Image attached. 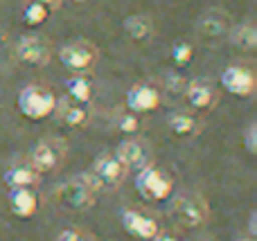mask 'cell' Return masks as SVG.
<instances>
[{
    "label": "cell",
    "mask_w": 257,
    "mask_h": 241,
    "mask_svg": "<svg viewBox=\"0 0 257 241\" xmlns=\"http://www.w3.org/2000/svg\"><path fill=\"white\" fill-rule=\"evenodd\" d=\"M221 86L235 97H250L255 90V75L244 66H228L221 72Z\"/></svg>",
    "instance_id": "obj_8"
},
{
    "label": "cell",
    "mask_w": 257,
    "mask_h": 241,
    "mask_svg": "<svg viewBox=\"0 0 257 241\" xmlns=\"http://www.w3.org/2000/svg\"><path fill=\"white\" fill-rule=\"evenodd\" d=\"M63 156H66V149H63V144L59 140H41L34 147V151H32L30 165L39 174H48V171H54L61 165Z\"/></svg>",
    "instance_id": "obj_7"
},
{
    "label": "cell",
    "mask_w": 257,
    "mask_h": 241,
    "mask_svg": "<svg viewBox=\"0 0 257 241\" xmlns=\"http://www.w3.org/2000/svg\"><path fill=\"white\" fill-rule=\"evenodd\" d=\"M136 189L147 201H165L172 194V178L167 174H163L158 167L147 165L145 169L138 171Z\"/></svg>",
    "instance_id": "obj_4"
},
{
    "label": "cell",
    "mask_w": 257,
    "mask_h": 241,
    "mask_svg": "<svg viewBox=\"0 0 257 241\" xmlns=\"http://www.w3.org/2000/svg\"><path fill=\"white\" fill-rule=\"evenodd\" d=\"M255 212H253V214H250V234H255Z\"/></svg>",
    "instance_id": "obj_29"
},
{
    "label": "cell",
    "mask_w": 257,
    "mask_h": 241,
    "mask_svg": "<svg viewBox=\"0 0 257 241\" xmlns=\"http://www.w3.org/2000/svg\"><path fill=\"white\" fill-rule=\"evenodd\" d=\"M120 221H122V228H124L131 237L142 239V241H149L158 232V223H156L151 216L142 214V212H138V210H131V207L122 212Z\"/></svg>",
    "instance_id": "obj_11"
},
{
    "label": "cell",
    "mask_w": 257,
    "mask_h": 241,
    "mask_svg": "<svg viewBox=\"0 0 257 241\" xmlns=\"http://www.w3.org/2000/svg\"><path fill=\"white\" fill-rule=\"evenodd\" d=\"M124 32L136 41L147 39V36L151 34V18L142 16V14H138V16H128L124 21Z\"/></svg>",
    "instance_id": "obj_19"
},
{
    "label": "cell",
    "mask_w": 257,
    "mask_h": 241,
    "mask_svg": "<svg viewBox=\"0 0 257 241\" xmlns=\"http://www.w3.org/2000/svg\"><path fill=\"white\" fill-rule=\"evenodd\" d=\"M59 61L72 72H84L90 70L97 61V48L90 45L88 41H77V43H70L66 48H61L59 52Z\"/></svg>",
    "instance_id": "obj_6"
},
{
    "label": "cell",
    "mask_w": 257,
    "mask_h": 241,
    "mask_svg": "<svg viewBox=\"0 0 257 241\" xmlns=\"http://www.w3.org/2000/svg\"><path fill=\"white\" fill-rule=\"evenodd\" d=\"M7 203H9L12 214L18 216V219H30V216H34L36 207H39V201H36V194L32 192V187L12 189L7 196Z\"/></svg>",
    "instance_id": "obj_13"
},
{
    "label": "cell",
    "mask_w": 257,
    "mask_h": 241,
    "mask_svg": "<svg viewBox=\"0 0 257 241\" xmlns=\"http://www.w3.org/2000/svg\"><path fill=\"white\" fill-rule=\"evenodd\" d=\"M95 189L93 185L88 183L86 176H79V178H72L68 183H63L61 187L57 189V198L61 205L70 207V210H77V212H84L88 207L95 205Z\"/></svg>",
    "instance_id": "obj_3"
},
{
    "label": "cell",
    "mask_w": 257,
    "mask_h": 241,
    "mask_svg": "<svg viewBox=\"0 0 257 241\" xmlns=\"http://www.w3.org/2000/svg\"><path fill=\"white\" fill-rule=\"evenodd\" d=\"M244 142H246V149H248L250 156H255V153H257V126L255 124H250L248 129H246Z\"/></svg>",
    "instance_id": "obj_25"
},
{
    "label": "cell",
    "mask_w": 257,
    "mask_h": 241,
    "mask_svg": "<svg viewBox=\"0 0 257 241\" xmlns=\"http://www.w3.org/2000/svg\"><path fill=\"white\" fill-rule=\"evenodd\" d=\"M172 216L176 223L185 225V228H196L208 219V203L196 194H183V196L174 198Z\"/></svg>",
    "instance_id": "obj_5"
},
{
    "label": "cell",
    "mask_w": 257,
    "mask_h": 241,
    "mask_svg": "<svg viewBox=\"0 0 257 241\" xmlns=\"http://www.w3.org/2000/svg\"><path fill=\"white\" fill-rule=\"evenodd\" d=\"M84 176L88 178V183L93 185L95 192H102V189L120 187V183L126 176V167L122 165L117 156H102L93 162L90 171Z\"/></svg>",
    "instance_id": "obj_2"
},
{
    "label": "cell",
    "mask_w": 257,
    "mask_h": 241,
    "mask_svg": "<svg viewBox=\"0 0 257 241\" xmlns=\"http://www.w3.org/2000/svg\"><path fill=\"white\" fill-rule=\"evenodd\" d=\"M192 57H194V50H192L190 43H176L172 48V61L176 63L178 68H185L187 63L192 61Z\"/></svg>",
    "instance_id": "obj_22"
},
{
    "label": "cell",
    "mask_w": 257,
    "mask_h": 241,
    "mask_svg": "<svg viewBox=\"0 0 257 241\" xmlns=\"http://www.w3.org/2000/svg\"><path fill=\"white\" fill-rule=\"evenodd\" d=\"M117 129H120L122 133H136V131H138L136 115H131V113H126V115H120V117H117Z\"/></svg>",
    "instance_id": "obj_24"
},
{
    "label": "cell",
    "mask_w": 257,
    "mask_h": 241,
    "mask_svg": "<svg viewBox=\"0 0 257 241\" xmlns=\"http://www.w3.org/2000/svg\"><path fill=\"white\" fill-rule=\"evenodd\" d=\"M54 113H59V120L68 126H84L88 122V111L70 97L59 99L57 106H54Z\"/></svg>",
    "instance_id": "obj_14"
},
{
    "label": "cell",
    "mask_w": 257,
    "mask_h": 241,
    "mask_svg": "<svg viewBox=\"0 0 257 241\" xmlns=\"http://www.w3.org/2000/svg\"><path fill=\"white\" fill-rule=\"evenodd\" d=\"M223 30H226V21L214 16V14H208V16L201 21V32L208 36H219Z\"/></svg>",
    "instance_id": "obj_23"
},
{
    "label": "cell",
    "mask_w": 257,
    "mask_h": 241,
    "mask_svg": "<svg viewBox=\"0 0 257 241\" xmlns=\"http://www.w3.org/2000/svg\"><path fill=\"white\" fill-rule=\"evenodd\" d=\"M57 241H90V239L84 237L81 232H77V230H63V232H59Z\"/></svg>",
    "instance_id": "obj_26"
},
{
    "label": "cell",
    "mask_w": 257,
    "mask_h": 241,
    "mask_svg": "<svg viewBox=\"0 0 257 241\" xmlns=\"http://www.w3.org/2000/svg\"><path fill=\"white\" fill-rule=\"evenodd\" d=\"M230 43L235 48H241V50H253L257 45V32L253 25L244 23V25H237L235 30L230 32Z\"/></svg>",
    "instance_id": "obj_18"
},
{
    "label": "cell",
    "mask_w": 257,
    "mask_h": 241,
    "mask_svg": "<svg viewBox=\"0 0 257 241\" xmlns=\"http://www.w3.org/2000/svg\"><path fill=\"white\" fill-rule=\"evenodd\" d=\"M160 106V93L154 86L136 84L126 93V108L131 113H149Z\"/></svg>",
    "instance_id": "obj_10"
},
{
    "label": "cell",
    "mask_w": 257,
    "mask_h": 241,
    "mask_svg": "<svg viewBox=\"0 0 257 241\" xmlns=\"http://www.w3.org/2000/svg\"><path fill=\"white\" fill-rule=\"evenodd\" d=\"M241 241H255L253 237H246V239H241Z\"/></svg>",
    "instance_id": "obj_30"
},
{
    "label": "cell",
    "mask_w": 257,
    "mask_h": 241,
    "mask_svg": "<svg viewBox=\"0 0 257 241\" xmlns=\"http://www.w3.org/2000/svg\"><path fill=\"white\" fill-rule=\"evenodd\" d=\"M149 241H176V237H172V234H167V232H160V230H158V232H156V234H154V237H151Z\"/></svg>",
    "instance_id": "obj_27"
},
{
    "label": "cell",
    "mask_w": 257,
    "mask_h": 241,
    "mask_svg": "<svg viewBox=\"0 0 257 241\" xmlns=\"http://www.w3.org/2000/svg\"><path fill=\"white\" fill-rule=\"evenodd\" d=\"M39 171L32 165H12L7 171L3 174V180L9 189L16 187H34L36 180H39Z\"/></svg>",
    "instance_id": "obj_15"
},
{
    "label": "cell",
    "mask_w": 257,
    "mask_h": 241,
    "mask_svg": "<svg viewBox=\"0 0 257 241\" xmlns=\"http://www.w3.org/2000/svg\"><path fill=\"white\" fill-rule=\"evenodd\" d=\"M187 97V102H190L192 108H199V111H203V108H208L210 104H212V88H210V84H205V81H192V84H187V88L183 90Z\"/></svg>",
    "instance_id": "obj_16"
},
{
    "label": "cell",
    "mask_w": 257,
    "mask_h": 241,
    "mask_svg": "<svg viewBox=\"0 0 257 241\" xmlns=\"http://www.w3.org/2000/svg\"><path fill=\"white\" fill-rule=\"evenodd\" d=\"M16 106L18 113L27 120H45L54 113V106H57V97L50 93L43 86H25V88L18 93L16 97Z\"/></svg>",
    "instance_id": "obj_1"
},
{
    "label": "cell",
    "mask_w": 257,
    "mask_h": 241,
    "mask_svg": "<svg viewBox=\"0 0 257 241\" xmlns=\"http://www.w3.org/2000/svg\"><path fill=\"white\" fill-rule=\"evenodd\" d=\"M169 129H172L174 135L187 138V135L196 133V122H194V117H192V115L181 113V115H174L172 120H169Z\"/></svg>",
    "instance_id": "obj_21"
},
{
    "label": "cell",
    "mask_w": 257,
    "mask_h": 241,
    "mask_svg": "<svg viewBox=\"0 0 257 241\" xmlns=\"http://www.w3.org/2000/svg\"><path fill=\"white\" fill-rule=\"evenodd\" d=\"M66 90H68V97L75 99L79 104H86L93 95V84L90 79H86L84 75H75L66 81Z\"/></svg>",
    "instance_id": "obj_17"
},
{
    "label": "cell",
    "mask_w": 257,
    "mask_h": 241,
    "mask_svg": "<svg viewBox=\"0 0 257 241\" xmlns=\"http://www.w3.org/2000/svg\"><path fill=\"white\" fill-rule=\"evenodd\" d=\"M18 59L30 66H45L50 61V45L41 36H23L18 41Z\"/></svg>",
    "instance_id": "obj_12"
},
{
    "label": "cell",
    "mask_w": 257,
    "mask_h": 241,
    "mask_svg": "<svg viewBox=\"0 0 257 241\" xmlns=\"http://www.w3.org/2000/svg\"><path fill=\"white\" fill-rule=\"evenodd\" d=\"M115 156L120 158V162L126 167V169H145L151 160V151L142 140H122L117 144V151Z\"/></svg>",
    "instance_id": "obj_9"
},
{
    "label": "cell",
    "mask_w": 257,
    "mask_h": 241,
    "mask_svg": "<svg viewBox=\"0 0 257 241\" xmlns=\"http://www.w3.org/2000/svg\"><path fill=\"white\" fill-rule=\"evenodd\" d=\"M75 3H84V0H75Z\"/></svg>",
    "instance_id": "obj_31"
},
{
    "label": "cell",
    "mask_w": 257,
    "mask_h": 241,
    "mask_svg": "<svg viewBox=\"0 0 257 241\" xmlns=\"http://www.w3.org/2000/svg\"><path fill=\"white\" fill-rule=\"evenodd\" d=\"M48 16H50V9L45 7L43 3H39V0H32V3H27L25 7H23V23L30 27H36V25H41V23H45Z\"/></svg>",
    "instance_id": "obj_20"
},
{
    "label": "cell",
    "mask_w": 257,
    "mask_h": 241,
    "mask_svg": "<svg viewBox=\"0 0 257 241\" xmlns=\"http://www.w3.org/2000/svg\"><path fill=\"white\" fill-rule=\"evenodd\" d=\"M39 3H43L45 7H48V9H54V7H57V5H59V3H61V0H39Z\"/></svg>",
    "instance_id": "obj_28"
}]
</instances>
